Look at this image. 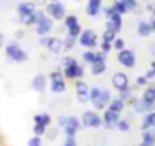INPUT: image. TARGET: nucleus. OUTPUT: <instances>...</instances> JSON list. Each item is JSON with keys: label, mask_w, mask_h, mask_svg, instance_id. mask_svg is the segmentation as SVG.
I'll return each mask as SVG.
<instances>
[{"label": "nucleus", "mask_w": 155, "mask_h": 146, "mask_svg": "<svg viewBox=\"0 0 155 146\" xmlns=\"http://www.w3.org/2000/svg\"><path fill=\"white\" fill-rule=\"evenodd\" d=\"M111 99H113V96H111V91L108 88L101 87V85H94L90 88V102L96 111L108 108Z\"/></svg>", "instance_id": "obj_1"}, {"label": "nucleus", "mask_w": 155, "mask_h": 146, "mask_svg": "<svg viewBox=\"0 0 155 146\" xmlns=\"http://www.w3.org/2000/svg\"><path fill=\"white\" fill-rule=\"evenodd\" d=\"M17 11H18V17H20L23 25H26V26L34 25V14L37 11L34 2H23V3H20Z\"/></svg>", "instance_id": "obj_2"}, {"label": "nucleus", "mask_w": 155, "mask_h": 146, "mask_svg": "<svg viewBox=\"0 0 155 146\" xmlns=\"http://www.w3.org/2000/svg\"><path fill=\"white\" fill-rule=\"evenodd\" d=\"M81 122L84 128H101L104 126L102 116L96 110H85L81 114Z\"/></svg>", "instance_id": "obj_3"}, {"label": "nucleus", "mask_w": 155, "mask_h": 146, "mask_svg": "<svg viewBox=\"0 0 155 146\" xmlns=\"http://www.w3.org/2000/svg\"><path fill=\"white\" fill-rule=\"evenodd\" d=\"M49 79H50V91L55 95H61L65 91L67 84H65V76L62 71H50L49 73Z\"/></svg>", "instance_id": "obj_4"}, {"label": "nucleus", "mask_w": 155, "mask_h": 146, "mask_svg": "<svg viewBox=\"0 0 155 146\" xmlns=\"http://www.w3.org/2000/svg\"><path fill=\"white\" fill-rule=\"evenodd\" d=\"M5 53L14 62H26L28 61V53L17 43H9L6 46V49H5Z\"/></svg>", "instance_id": "obj_5"}, {"label": "nucleus", "mask_w": 155, "mask_h": 146, "mask_svg": "<svg viewBox=\"0 0 155 146\" xmlns=\"http://www.w3.org/2000/svg\"><path fill=\"white\" fill-rule=\"evenodd\" d=\"M132 110L135 113H140V114H146V113H150V111H155V104L152 102H147L144 101L143 98H132L129 101Z\"/></svg>", "instance_id": "obj_6"}, {"label": "nucleus", "mask_w": 155, "mask_h": 146, "mask_svg": "<svg viewBox=\"0 0 155 146\" xmlns=\"http://www.w3.org/2000/svg\"><path fill=\"white\" fill-rule=\"evenodd\" d=\"M81 126H82L81 117L67 116V122H65V125L62 126V128H64V134H65V137H74V135L78 134V131L81 129Z\"/></svg>", "instance_id": "obj_7"}, {"label": "nucleus", "mask_w": 155, "mask_h": 146, "mask_svg": "<svg viewBox=\"0 0 155 146\" xmlns=\"http://www.w3.org/2000/svg\"><path fill=\"white\" fill-rule=\"evenodd\" d=\"M78 43H79L82 47H87V49H94L97 46V35L94 31L91 29H85L82 31V34L78 38Z\"/></svg>", "instance_id": "obj_8"}, {"label": "nucleus", "mask_w": 155, "mask_h": 146, "mask_svg": "<svg viewBox=\"0 0 155 146\" xmlns=\"http://www.w3.org/2000/svg\"><path fill=\"white\" fill-rule=\"evenodd\" d=\"M117 61H119V64L123 65L125 68H132V67L135 65L137 58H135L134 50H131V49H123V50L117 52Z\"/></svg>", "instance_id": "obj_9"}, {"label": "nucleus", "mask_w": 155, "mask_h": 146, "mask_svg": "<svg viewBox=\"0 0 155 146\" xmlns=\"http://www.w3.org/2000/svg\"><path fill=\"white\" fill-rule=\"evenodd\" d=\"M74 90H76L78 102H81V104L90 102V87H88V84H87L85 81L78 79L76 84H74Z\"/></svg>", "instance_id": "obj_10"}, {"label": "nucleus", "mask_w": 155, "mask_h": 146, "mask_svg": "<svg viewBox=\"0 0 155 146\" xmlns=\"http://www.w3.org/2000/svg\"><path fill=\"white\" fill-rule=\"evenodd\" d=\"M64 70H62V73H64V76H65V79H81L82 76H84V67L79 64V62H73L71 65H67V67H62Z\"/></svg>", "instance_id": "obj_11"}, {"label": "nucleus", "mask_w": 155, "mask_h": 146, "mask_svg": "<svg viewBox=\"0 0 155 146\" xmlns=\"http://www.w3.org/2000/svg\"><path fill=\"white\" fill-rule=\"evenodd\" d=\"M46 12L53 20H64L65 18V6L61 2H50L46 8Z\"/></svg>", "instance_id": "obj_12"}, {"label": "nucleus", "mask_w": 155, "mask_h": 146, "mask_svg": "<svg viewBox=\"0 0 155 146\" xmlns=\"http://www.w3.org/2000/svg\"><path fill=\"white\" fill-rule=\"evenodd\" d=\"M102 120H104V126L107 129H113L117 126L119 120H120V114L110 110V108H105L104 110V114H102Z\"/></svg>", "instance_id": "obj_13"}, {"label": "nucleus", "mask_w": 155, "mask_h": 146, "mask_svg": "<svg viewBox=\"0 0 155 146\" xmlns=\"http://www.w3.org/2000/svg\"><path fill=\"white\" fill-rule=\"evenodd\" d=\"M111 84H113V87H114L117 91H122V90L129 88L128 76H126V73H123V71H116V73H114L113 78H111Z\"/></svg>", "instance_id": "obj_14"}, {"label": "nucleus", "mask_w": 155, "mask_h": 146, "mask_svg": "<svg viewBox=\"0 0 155 146\" xmlns=\"http://www.w3.org/2000/svg\"><path fill=\"white\" fill-rule=\"evenodd\" d=\"M53 29V18L46 15L38 25H37V34L40 37H47L50 34V31Z\"/></svg>", "instance_id": "obj_15"}, {"label": "nucleus", "mask_w": 155, "mask_h": 146, "mask_svg": "<svg viewBox=\"0 0 155 146\" xmlns=\"http://www.w3.org/2000/svg\"><path fill=\"white\" fill-rule=\"evenodd\" d=\"M46 47L49 49L50 53L58 55V53H61V52L64 50V40H59L58 37H50V38H49V43H47Z\"/></svg>", "instance_id": "obj_16"}, {"label": "nucleus", "mask_w": 155, "mask_h": 146, "mask_svg": "<svg viewBox=\"0 0 155 146\" xmlns=\"http://www.w3.org/2000/svg\"><path fill=\"white\" fill-rule=\"evenodd\" d=\"M122 25H123V22H122V15L120 14H116L111 18H107V29L114 31L116 34L122 29Z\"/></svg>", "instance_id": "obj_17"}, {"label": "nucleus", "mask_w": 155, "mask_h": 146, "mask_svg": "<svg viewBox=\"0 0 155 146\" xmlns=\"http://www.w3.org/2000/svg\"><path fill=\"white\" fill-rule=\"evenodd\" d=\"M138 146H155V131L153 129L141 131V141Z\"/></svg>", "instance_id": "obj_18"}, {"label": "nucleus", "mask_w": 155, "mask_h": 146, "mask_svg": "<svg viewBox=\"0 0 155 146\" xmlns=\"http://www.w3.org/2000/svg\"><path fill=\"white\" fill-rule=\"evenodd\" d=\"M102 9V0H88L87 3V15L88 17H96Z\"/></svg>", "instance_id": "obj_19"}, {"label": "nucleus", "mask_w": 155, "mask_h": 146, "mask_svg": "<svg viewBox=\"0 0 155 146\" xmlns=\"http://www.w3.org/2000/svg\"><path fill=\"white\" fill-rule=\"evenodd\" d=\"M46 85H47V79L44 75H35L34 79H32V88L38 93H43L46 90Z\"/></svg>", "instance_id": "obj_20"}, {"label": "nucleus", "mask_w": 155, "mask_h": 146, "mask_svg": "<svg viewBox=\"0 0 155 146\" xmlns=\"http://www.w3.org/2000/svg\"><path fill=\"white\" fill-rule=\"evenodd\" d=\"M155 126V111H150V113H146L143 120H141V131H146V129H153Z\"/></svg>", "instance_id": "obj_21"}, {"label": "nucleus", "mask_w": 155, "mask_h": 146, "mask_svg": "<svg viewBox=\"0 0 155 146\" xmlns=\"http://www.w3.org/2000/svg\"><path fill=\"white\" fill-rule=\"evenodd\" d=\"M137 32H138L140 37H149L153 32L150 22H140L138 26H137Z\"/></svg>", "instance_id": "obj_22"}, {"label": "nucleus", "mask_w": 155, "mask_h": 146, "mask_svg": "<svg viewBox=\"0 0 155 146\" xmlns=\"http://www.w3.org/2000/svg\"><path fill=\"white\" fill-rule=\"evenodd\" d=\"M107 71V61H96L91 64V75L101 76Z\"/></svg>", "instance_id": "obj_23"}, {"label": "nucleus", "mask_w": 155, "mask_h": 146, "mask_svg": "<svg viewBox=\"0 0 155 146\" xmlns=\"http://www.w3.org/2000/svg\"><path fill=\"white\" fill-rule=\"evenodd\" d=\"M125 105H126V102H125L123 99H120V98H113L111 102H110V105H108V108L120 114V113L125 110Z\"/></svg>", "instance_id": "obj_24"}, {"label": "nucleus", "mask_w": 155, "mask_h": 146, "mask_svg": "<svg viewBox=\"0 0 155 146\" xmlns=\"http://www.w3.org/2000/svg\"><path fill=\"white\" fill-rule=\"evenodd\" d=\"M34 122L35 123H40V125H44V126H50L52 123V116L49 113H40V114H35L34 116Z\"/></svg>", "instance_id": "obj_25"}, {"label": "nucleus", "mask_w": 155, "mask_h": 146, "mask_svg": "<svg viewBox=\"0 0 155 146\" xmlns=\"http://www.w3.org/2000/svg\"><path fill=\"white\" fill-rule=\"evenodd\" d=\"M144 101H147V102H152V104H155V85H150V87H147L146 90H144V93H143V96H141Z\"/></svg>", "instance_id": "obj_26"}, {"label": "nucleus", "mask_w": 155, "mask_h": 146, "mask_svg": "<svg viewBox=\"0 0 155 146\" xmlns=\"http://www.w3.org/2000/svg\"><path fill=\"white\" fill-rule=\"evenodd\" d=\"M76 25H79V22H78V17H76L74 14L65 15V18H64V26H65V29H70V28H73V26H76Z\"/></svg>", "instance_id": "obj_27"}, {"label": "nucleus", "mask_w": 155, "mask_h": 146, "mask_svg": "<svg viewBox=\"0 0 155 146\" xmlns=\"http://www.w3.org/2000/svg\"><path fill=\"white\" fill-rule=\"evenodd\" d=\"M82 61L85 62V64H93L94 61H96V52L94 50H85L84 53H82Z\"/></svg>", "instance_id": "obj_28"}, {"label": "nucleus", "mask_w": 155, "mask_h": 146, "mask_svg": "<svg viewBox=\"0 0 155 146\" xmlns=\"http://www.w3.org/2000/svg\"><path fill=\"white\" fill-rule=\"evenodd\" d=\"M76 41H78V38L76 37H71V35H65V38H64V50H71L73 47H74V44H76Z\"/></svg>", "instance_id": "obj_29"}, {"label": "nucleus", "mask_w": 155, "mask_h": 146, "mask_svg": "<svg viewBox=\"0 0 155 146\" xmlns=\"http://www.w3.org/2000/svg\"><path fill=\"white\" fill-rule=\"evenodd\" d=\"M34 135H38V137H43L46 132H47V126L44 125H40V123H34Z\"/></svg>", "instance_id": "obj_30"}, {"label": "nucleus", "mask_w": 155, "mask_h": 146, "mask_svg": "<svg viewBox=\"0 0 155 146\" xmlns=\"http://www.w3.org/2000/svg\"><path fill=\"white\" fill-rule=\"evenodd\" d=\"M117 37H116V32L114 31H110V29H105V32H104V35H102V41H108V43H114V40H116Z\"/></svg>", "instance_id": "obj_31"}, {"label": "nucleus", "mask_w": 155, "mask_h": 146, "mask_svg": "<svg viewBox=\"0 0 155 146\" xmlns=\"http://www.w3.org/2000/svg\"><path fill=\"white\" fill-rule=\"evenodd\" d=\"M116 128H117L119 131H122V132H128V131L131 129V123H129L126 119H120Z\"/></svg>", "instance_id": "obj_32"}, {"label": "nucleus", "mask_w": 155, "mask_h": 146, "mask_svg": "<svg viewBox=\"0 0 155 146\" xmlns=\"http://www.w3.org/2000/svg\"><path fill=\"white\" fill-rule=\"evenodd\" d=\"M111 6H113V8L117 11V14H120V15H123V14H126V12H128V11H126V8L123 6V3L120 2V0H116V2H114Z\"/></svg>", "instance_id": "obj_33"}, {"label": "nucleus", "mask_w": 155, "mask_h": 146, "mask_svg": "<svg viewBox=\"0 0 155 146\" xmlns=\"http://www.w3.org/2000/svg\"><path fill=\"white\" fill-rule=\"evenodd\" d=\"M113 49H116L117 52H120V50L126 49V47H125V40H123V38H120V37H117V38L114 40V43H113Z\"/></svg>", "instance_id": "obj_34"}, {"label": "nucleus", "mask_w": 155, "mask_h": 146, "mask_svg": "<svg viewBox=\"0 0 155 146\" xmlns=\"http://www.w3.org/2000/svg\"><path fill=\"white\" fill-rule=\"evenodd\" d=\"M119 98L123 99L125 102H129V101L132 99V91H131V88H126V90L119 91Z\"/></svg>", "instance_id": "obj_35"}, {"label": "nucleus", "mask_w": 155, "mask_h": 146, "mask_svg": "<svg viewBox=\"0 0 155 146\" xmlns=\"http://www.w3.org/2000/svg\"><path fill=\"white\" fill-rule=\"evenodd\" d=\"M67 34H68V35H71V37L79 38V35L82 34V29H81V26H79V25H76V26H73V28L67 29Z\"/></svg>", "instance_id": "obj_36"}, {"label": "nucleus", "mask_w": 155, "mask_h": 146, "mask_svg": "<svg viewBox=\"0 0 155 146\" xmlns=\"http://www.w3.org/2000/svg\"><path fill=\"white\" fill-rule=\"evenodd\" d=\"M120 2L123 3L126 11H134L137 8V2H135V0H120Z\"/></svg>", "instance_id": "obj_37"}, {"label": "nucleus", "mask_w": 155, "mask_h": 146, "mask_svg": "<svg viewBox=\"0 0 155 146\" xmlns=\"http://www.w3.org/2000/svg\"><path fill=\"white\" fill-rule=\"evenodd\" d=\"M28 146H43V140L38 135H34L28 140Z\"/></svg>", "instance_id": "obj_38"}, {"label": "nucleus", "mask_w": 155, "mask_h": 146, "mask_svg": "<svg viewBox=\"0 0 155 146\" xmlns=\"http://www.w3.org/2000/svg\"><path fill=\"white\" fill-rule=\"evenodd\" d=\"M44 17H46V12H43V11H35V14H34V25L37 26Z\"/></svg>", "instance_id": "obj_39"}, {"label": "nucleus", "mask_w": 155, "mask_h": 146, "mask_svg": "<svg viewBox=\"0 0 155 146\" xmlns=\"http://www.w3.org/2000/svg\"><path fill=\"white\" fill-rule=\"evenodd\" d=\"M101 50L105 52V53H110L113 50V43H108V41H102L101 43Z\"/></svg>", "instance_id": "obj_40"}, {"label": "nucleus", "mask_w": 155, "mask_h": 146, "mask_svg": "<svg viewBox=\"0 0 155 146\" xmlns=\"http://www.w3.org/2000/svg\"><path fill=\"white\" fill-rule=\"evenodd\" d=\"M64 146H78V141H76L74 137H65Z\"/></svg>", "instance_id": "obj_41"}, {"label": "nucleus", "mask_w": 155, "mask_h": 146, "mask_svg": "<svg viewBox=\"0 0 155 146\" xmlns=\"http://www.w3.org/2000/svg\"><path fill=\"white\" fill-rule=\"evenodd\" d=\"M117 14V11L113 8V6H110V8H105V17L107 18H111L113 15H116Z\"/></svg>", "instance_id": "obj_42"}, {"label": "nucleus", "mask_w": 155, "mask_h": 146, "mask_svg": "<svg viewBox=\"0 0 155 146\" xmlns=\"http://www.w3.org/2000/svg\"><path fill=\"white\" fill-rule=\"evenodd\" d=\"M135 82H137V85H140V87H143V85H147V78L143 75V76H138L137 79H135Z\"/></svg>", "instance_id": "obj_43"}, {"label": "nucleus", "mask_w": 155, "mask_h": 146, "mask_svg": "<svg viewBox=\"0 0 155 146\" xmlns=\"http://www.w3.org/2000/svg\"><path fill=\"white\" fill-rule=\"evenodd\" d=\"M144 76L147 78V81H150V79H155V73H153V70H152L150 67H149V70L144 73Z\"/></svg>", "instance_id": "obj_44"}, {"label": "nucleus", "mask_w": 155, "mask_h": 146, "mask_svg": "<svg viewBox=\"0 0 155 146\" xmlns=\"http://www.w3.org/2000/svg\"><path fill=\"white\" fill-rule=\"evenodd\" d=\"M47 134H49V138H50V140H53V138L56 137V129H55V128H52V129H49V128H47Z\"/></svg>", "instance_id": "obj_45"}, {"label": "nucleus", "mask_w": 155, "mask_h": 146, "mask_svg": "<svg viewBox=\"0 0 155 146\" xmlns=\"http://www.w3.org/2000/svg\"><path fill=\"white\" fill-rule=\"evenodd\" d=\"M65 122H67V116H59V117H58V125H59V126H64Z\"/></svg>", "instance_id": "obj_46"}, {"label": "nucleus", "mask_w": 155, "mask_h": 146, "mask_svg": "<svg viewBox=\"0 0 155 146\" xmlns=\"http://www.w3.org/2000/svg\"><path fill=\"white\" fill-rule=\"evenodd\" d=\"M47 43H49V38L47 37H40V44L41 46H47Z\"/></svg>", "instance_id": "obj_47"}, {"label": "nucleus", "mask_w": 155, "mask_h": 146, "mask_svg": "<svg viewBox=\"0 0 155 146\" xmlns=\"http://www.w3.org/2000/svg\"><path fill=\"white\" fill-rule=\"evenodd\" d=\"M150 25H152V29H153V32H155V17L152 18V22H150Z\"/></svg>", "instance_id": "obj_48"}, {"label": "nucleus", "mask_w": 155, "mask_h": 146, "mask_svg": "<svg viewBox=\"0 0 155 146\" xmlns=\"http://www.w3.org/2000/svg\"><path fill=\"white\" fill-rule=\"evenodd\" d=\"M150 68H152V70H153V73H155V59L152 61V64H150Z\"/></svg>", "instance_id": "obj_49"}, {"label": "nucleus", "mask_w": 155, "mask_h": 146, "mask_svg": "<svg viewBox=\"0 0 155 146\" xmlns=\"http://www.w3.org/2000/svg\"><path fill=\"white\" fill-rule=\"evenodd\" d=\"M2 44H3V35L0 34V47H2Z\"/></svg>", "instance_id": "obj_50"}, {"label": "nucleus", "mask_w": 155, "mask_h": 146, "mask_svg": "<svg viewBox=\"0 0 155 146\" xmlns=\"http://www.w3.org/2000/svg\"><path fill=\"white\" fill-rule=\"evenodd\" d=\"M153 17H155V8H153Z\"/></svg>", "instance_id": "obj_51"}, {"label": "nucleus", "mask_w": 155, "mask_h": 146, "mask_svg": "<svg viewBox=\"0 0 155 146\" xmlns=\"http://www.w3.org/2000/svg\"><path fill=\"white\" fill-rule=\"evenodd\" d=\"M52 2H58V0H52Z\"/></svg>", "instance_id": "obj_52"}, {"label": "nucleus", "mask_w": 155, "mask_h": 146, "mask_svg": "<svg viewBox=\"0 0 155 146\" xmlns=\"http://www.w3.org/2000/svg\"><path fill=\"white\" fill-rule=\"evenodd\" d=\"M153 131H155V126H153Z\"/></svg>", "instance_id": "obj_53"}, {"label": "nucleus", "mask_w": 155, "mask_h": 146, "mask_svg": "<svg viewBox=\"0 0 155 146\" xmlns=\"http://www.w3.org/2000/svg\"><path fill=\"white\" fill-rule=\"evenodd\" d=\"M76 2H79V0H76Z\"/></svg>", "instance_id": "obj_54"}]
</instances>
